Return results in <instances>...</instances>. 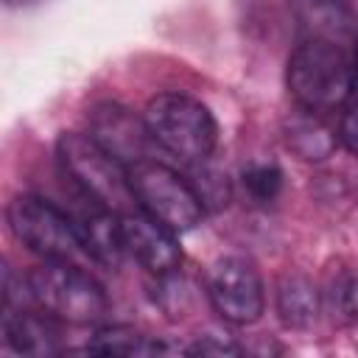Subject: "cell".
<instances>
[{"mask_svg": "<svg viewBox=\"0 0 358 358\" xmlns=\"http://www.w3.org/2000/svg\"><path fill=\"white\" fill-rule=\"evenodd\" d=\"M87 352H98V355H159L168 352L165 344L143 336L134 327H103L92 336V341L87 344Z\"/></svg>", "mask_w": 358, "mask_h": 358, "instance_id": "cell-13", "label": "cell"}, {"mask_svg": "<svg viewBox=\"0 0 358 358\" xmlns=\"http://www.w3.org/2000/svg\"><path fill=\"white\" fill-rule=\"evenodd\" d=\"M199 179L201 182H193V187H196L199 199L204 201V207L207 204H215V207L227 204V199H229V182H227L224 173H218V171H201Z\"/></svg>", "mask_w": 358, "mask_h": 358, "instance_id": "cell-16", "label": "cell"}, {"mask_svg": "<svg viewBox=\"0 0 358 358\" xmlns=\"http://www.w3.org/2000/svg\"><path fill=\"white\" fill-rule=\"evenodd\" d=\"M143 117H145V126L154 143L179 159L201 162L215 148L218 126H215L213 112L201 101L185 92L154 95Z\"/></svg>", "mask_w": 358, "mask_h": 358, "instance_id": "cell-4", "label": "cell"}, {"mask_svg": "<svg viewBox=\"0 0 358 358\" xmlns=\"http://www.w3.org/2000/svg\"><path fill=\"white\" fill-rule=\"evenodd\" d=\"M352 67H355V90H358V39H355V56H352Z\"/></svg>", "mask_w": 358, "mask_h": 358, "instance_id": "cell-20", "label": "cell"}, {"mask_svg": "<svg viewBox=\"0 0 358 358\" xmlns=\"http://www.w3.org/2000/svg\"><path fill=\"white\" fill-rule=\"evenodd\" d=\"M294 17L302 39L341 45L355 28L352 0H294Z\"/></svg>", "mask_w": 358, "mask_h": 358, "instance_id": "cell-10", "label": "cell"}, {"mask_svg": "<svg viewBox=\"0 0 358 358\" xmlns=\"http://www.w3.org/2000/svg\"><path fill=\"white\" fill-rule=\"evenodd\" d=\"M6 341L20 355H56L62 352L59 344V327L53 324V316L39 310H6Z\"/></svg>", "mask_w": 358, "mask_h": 358, "instance_id": "cell-11", "label": "cell"}, {"mask_svg": "<svg viewBox=\"0 0 358 358\" xmlns=\"http://www.w3.org/2000/svg\"><path fill=\"white\" fill-rule=\"evenodd\" d=\"M338 137L341 143L358 154V90L350 95V101L341 106V120H338Z\"/></svg>", "mask_w": 358, "mask_h": 358, "instance_id": "cell-18", "label": "cell"}, {"mask_svg": "<svg viewBox=\"0 0 358 358\" xmlns=\"http://www.w3.org/2000/svg\"><path fill=\"white\" fill-rule=\"evenodd\" d=\"M333 302H336V308L344 319L358 322V274H350V277L336 282Z\"/></svg>", "mask_w": 358, "mask_h": 358, "instance_id": "cell-17", "label": "cell"}, {"mask_svg": "<svg viewBox=\"0 0 358 358\" xmlns=\"http://www.w3.org/2000/svg\"><path fill=\"white\" fill-rule=\"evenodd\" d=\"M207 296L215 313L232 324H252L260 319L266 296L260 274L243 257H224L207 274Z\"/></svg>", "mask_w": 358, "mask_h": 358, "instance_id": "cell-7", "label": "cell"}, {"mask_svg": "<svg viewBox=\"0 0 358 358\" xmlns=\"http://www.w3.org/2000/svg\"><path fill=\"white\" fill-rule=\"evenodd\" d=\"M190 352H196V355H207V352L227 355V352H241V347H232V344H213V341H199L196 347H190Z\"/></svg>", "mask_w": 358, "mask_h": 358, "instance_id": "cell-19", "label": "cell"}, {"mask_svg": "<svg viewBox=\"0 0 358 358\" xmlns=\"http://www.w3.org/2000/svg\"><path fill=\"white\" fill-rule=\"evenodd\" d=\"M25 288L36 308L70 324H92L109 308L103 288L81 263L45 260L25 277Z\"/></svg>", "mask_w": 358, "mask_h": 358, "instance_id": "cell-3", "label": "cell"}, {"mask_svg": "<svg viewBox=\"0 0 358 358\" xmlns=\"http://www.w3.org/2000/svg\"><path fill=\"white\" fill-rule=\"evenodd\" d=\"M288 90L305 112H336L355 92V67L341 45L302 39L288 59Z\"/></svg>", "mask_w": 358, "mask_h": 358, "instance_id": "cell-1", "label": "cell"}, {"mask_svg": "<svg viewBox=\"0 0 358 358\" xmlns=\"http://www.w3.org/2000/svg\"><path fill=\"white\" fill-rule=\"evenodd\" d=\"M129 185L143 213L157 218L173 232H187L204 218V201L193 182L157 159H140L129 165Z\"/></svg>", "mask_w": 358, "mask_h": 358, "instance_id": "cell-5", "label": "cell"}, {"mask_svg": "<svg viewBox=\"0 0 358 358\" xmlns=\"http://www.w3.org/2000/svg\"><path fill=\"white\" fill-rule=\"evenodd\" d=\"M277 308H280V316H282L285 324L308 327L310 322H316V313H319L316 288L308 280H302V277H291V280H285L280 285Z\"/></svg>", "mask_w": 358, "mask_h": 358, "instance_id": "cell-14", "label": "cell"}, {"mask_svg": "<svg viewBox=\"0 0 358 358\" xmlns=\"http://www.w3.org/2000/svg\"><path fill=\"white\" fill-rule=\"evenodd\" d=\"M56 154L64 173L87 201L101 204L117 215L129 213L137 204L129 185V168L115 159L92 134L64 131L56 143Z\"/></svg>", "mask_w": 358, "mask_h": 358, "instance_id": "cell-2", "label": "cell"}, {"mask_svg": "<svg viewBox=\"0 0 358 358\" xmlns=\"http://www.w3.org/2000/svg\"><path fill=\"white\" fill-rule=\"evenodd\" d=\"M6 215L14 238L22 246H28L34 255L45 260H67V263L92 260L76 221H70L56 204L39 196H17L11 199Z\"/></svg>", "mask_w": 358, "mask_h": 358, "instance_id": "cell-6", "label": "cell"}, {"mask_svg": "<svg viewBox=\"0 0 358 358\" xmlns=\"http://www.w3.org/2000/svg\"><path fill=\"white\" fill-rule=\"evenodd\" d=\"M243 185L257 201H271L282 187V171L277 165H252L243 171Z\"/></svg>", "mask_w": 358, "mask_h": 358, "instance_id": "cell-15", "label": "cell"}, {"mask_svg": "<svg viewBox=\"0 0 358 358\" xmlns=\"http://www.w3.org/2000/svg\"><path fill=\"white\" fill-rule=\"evenodd\" d=\"M8 3H17V0H8Z\"/></svg>", "mask_w": 358, "mask_h": 358, "instance_id": "cell-21", "label": "cell"}, {"mask_svg": "<svg viewBox=\"0 0 358 358\" xmlns=\"http://www.w3.org/2000/svg\"><path fill=\"white\" fill-rule=\"evenodd\" d=\"M90 134L126 168L140 159H151L148 148L154 137L145 126V117H134V112L120 103H98L90 112Z\"/></svg>", "mask_w": 358, "mask_h": 358, "instance_id": "cell-9", "label": "cell"}, {"mask_svg": "<svg viewBox=\"0 0 358 358\" xmlns=\"http://www.w3.org/2000/svg\"><path fill=\"white\" fill-rule=\"evenodd\" d=\"M78 232H81V241L92 257V263H101V266H117L126 246H123V232H120V215L95 204L90 210V215H81L76 221Z\"/></svg>", "mask_w": 358, "mask_h": 358, "instance_id": "cell-12", "label": "cell"}, {"mask_svg": "<svg viewBox=\"0 0 358 358\" xmlns=\"http://www.w3.org/2000/svg\"><path fill=\"white\" fill-rule=\"evenodd\" d=\"M120 232H123V246L126 252L151 274L168 277L179 268L182 252L173 238V229L151 218L148 213L129 210L120 215Z\"/></svg>", "mask_w": 358, "mask_h": 358, "instance_id": "cell-8", "label": "cell"}]
</instances>
